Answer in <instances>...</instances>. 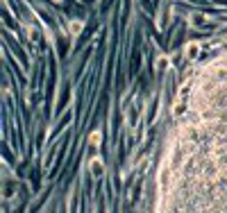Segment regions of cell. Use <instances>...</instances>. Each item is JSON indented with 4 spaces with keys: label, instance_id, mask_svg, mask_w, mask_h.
<instances>
[{
    "label": "cell",
    "instance_id": "6da1fadb",
    "mask_svg": "<svg viewBox=\"0 0 227 213\" xmlns=\"http://www.w3.org/2000/svg\"><path fill=\"white\" fill-rule=\"evenodd\" d=\"M91 172H93L96 177L102 172V166H100V161H93V163H91Z\"/></svg>",
    "mask_w": 227,
    "mask_h": 213
}]
</instances>
